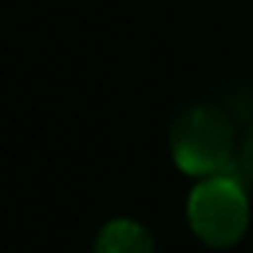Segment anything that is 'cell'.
<instances>
[{
    "mask_svg": "<svg viewBox=\"0 0 253 253\" xmlns=\"http://www.w3.org/2000/svg\"><path fill=\"white\" fill-rule=\"evenodd\" d=\"M234 128L220 109L207 104L188 106L171 128V153L182 171L199 177L237 174L234 166Z\"/></svg>",
    "mask_w": 253,
    "mask_h": 253,
    "instance_id": "obj_1",
    "label": "cell"
},
{
    "mask_svg": "<svg viewBox=\"0 0 253 253\" xmlns=\"http://www.w3.org/2000/svg\"><path fill=\"white\" fill-rule=\"evenodd\" d=\"M191 226L207 245L229 248L248 229V199L240 177H207L188 202Z\"/></svg>",
    "mask_w": 253,
    "mask_h": 253,
    "instance_id": "obj_2",
    "label": "cell"
},
{
    "mask_svg": "<svg viewBox=\"0 0 253 253\" xmlns=\"http://www.w3.org/2000/svg\"><path fill=\"white\" fill-rule=\"evenodd\" d=\"M95 253H155V242L144 226L133 220H112L101 229Z\"/></svg>",
    "mask_w": 253,
    "mask_h": 253,
    "instance_id": "obj_3",
    "label": "cell"
},
{
    "mask_svg": "<svg viewBox=\"0 0 253 253\" xmlns=\"http://www.w3.org/2000/svg\"><path fill=\"white\" fill-rule=\"evenodd\" d=\"M242 169L253 177V123H251V131L245 136V144H242Z\"/></svg>",
    "mask_w": 253,
    "mask_h": 253,
    "instance_id": "obj_4",
    "label": "cell"
}]
</instances>
